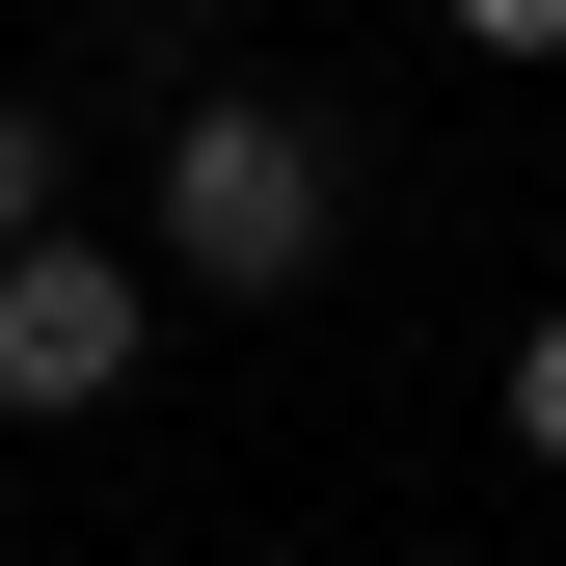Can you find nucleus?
Here are the masks:
<instances>
[{"mask_svg":"<svg viewBox=\"0 0 566 566\" xmlns=\"http://www.w3.org/2000/svg\"><path fill=\"white\" fill-rule=\"evenodd\" d=\"M324 243H350V163L297 82H217L163 135V297H324Z\"/></svg>","mask_w":566,"mask_h":566,"instance_id":"1","label":"nucleus"},{"mask_svg":"<svg viewBox=\"0 0 566 566\" xmlns=\"http://www.w3.org/2000/svg\"><path fill=\"white\" fill-rule=\"evenodd\" d=\"M135 324H163V297H135V243H82V217L0 243V405H108V378H135Z\"/></svg>","mask_w":566,"mask_h":566,"instance_id":"2","label":"nucleus"},{"mask_svg":"<svg viewBox=\"0 0 566 566\" xmlns=\"http://www.w3.org/2000/svg\"><path fill=\"white\" fill-rule=\"evenodd\" d=\"M54 189H82V135H54V82H0V243H54Z\"/></svg>","mask_w":566,"mask_h":566,"instance_id":"3","label":"nucleus"},{"mask_svg":"<svg viewBox=\"0 0 566 566\" xmlns=\"http://www.w3.org/2000/svg\"><path fill=\"white\" fill-rule=\"evenodd\" d=\"M513 459H566V324H513Z\"/></svg>","mask_w":566,"mask_h":566,"instance_id":"4","label":"nucleus"},{"mask_svg":"<svg viewBox=\"0 0 566 566\" xmlns=\"http://www.w3.org/2000/svg\"><path fill=\"white\" fill-rule=\"evenodd\" d=\"M459 28H485V54H566V0H459Z\"/></svg>","mask_w":566,"mask_h":566,"instance_id":"5","label":"nucleus"}]
</instances>
